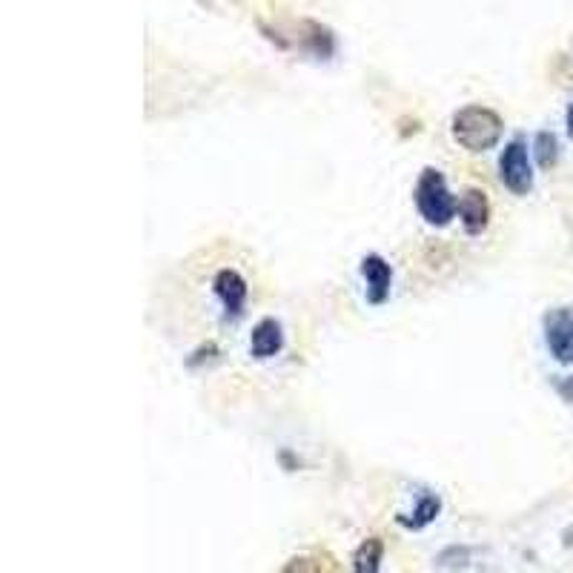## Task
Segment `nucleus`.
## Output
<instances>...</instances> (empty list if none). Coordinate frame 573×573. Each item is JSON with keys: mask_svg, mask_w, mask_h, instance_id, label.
<instances>
[{"mask_svg": "<svg viewBox=\"0 0 573 573\" xmlns=\"http://www.w3.org/2000/svg\"><path fill=\"white\" fill-rule=\"evenodd\" d=\"M502 132H505V121L490 107L459 109L450 121L453 141L467 152H488L502 141Z\"/></svg>", "mask_w": 573, "mask_h": 573, "instance_id": "f257e3e1", "label": "nucleus"}, {"mask_svg": "<svg viewBox=\"0 0 573 573\" xmlns=\"http://www.w3.org/2000/svg\"><path fill=\"white\" fill-rule=\"evenodd\" d=\"M284 347V333H281V324L276 319H261L250 333V353L255 359H273L281 353Z\"/></svg>", "mask_w": 573, "mask_h": 573, "instance_id": "6e6552de", "label": "nucleus"}, {"mask_svg": "<svg viewBox=\"0 0 573 573\" xmlns=\"http://www.w3.org/2000/svg\"><path fill=\"white\" fill-rule=\"evenodd\" d=\"M456 213H459V221H462L467 235L485 233V227H488L490 221L488 192L479 190V187H467L459 195V201H456Z\"/></svg>", "mask_w": 573, "mask_h": 573, "instance_id": "39448f33", "label": "nucleus"}, {"mask_svg": "<svg viewBox=\"0 0 573 573\" xmlns=\"http://www.w3.org/2000/svg\"><path fill=\"white\" fill-rule=\"evenodd\" d=\"M278 573H324V562L316 553H298V556H290Z\"/></svg>", "mask_w": 573, "mask_h": 573, "instance_id": "f8f14e48", "label": "nucleus"}, {"mask_svg": "<svg viewBox=\"0 0 573 573\" xmlns=\"http://www.w3.org/2000/svg\"><path fill=\"white\" fill-rule=\"evenodd\" d=\"M413 201H416V210L425 218L430 227H447L456 215V198L447 190L445 175L433 167H427L416 181V190H413Z\"/></svg>", "mask_w": 573, "mask_h": 573, "instance_id": "f03ea898", "label": "nucleus"}, {"mask_svg": "<svg viewBox=\"0 0 573 573\" xmlns=\"http://www.w3.org/2000/svg\"><path fill=\"white\" fill-rule=\"evenodd\" d=\"M361 278L367 284V301L370 304H384L390 298L393 287V270L382 255L370 253L361 258Z\"/></svg>", "mask_w": 573, "mask_h": 573, "instance_id": "0eeeda50", "label": "nucleus"}, {"mask_svg": "<svg viewBox=\"0 0 573 573\" xmlns=\"http://www.w3.org/2000/svg\"><path fill=\"white\" fill-rule=\"evenodd\" d=\"M565 124H568V135L573 138V104L568 107V115H565Z\"/></svg>", "mask_w": 573, "mask_h": 573, "instance_id": "ddd939ff", "label": "nucleus"}, {"mask_svg": "<svg viewBox=\"0 0 573 573\" xmlns=\"http://www.w3.org/2000/svg\"><path fill=\"white\" fill-rule=\"evenodd\" d=\"M439 513H442V499H439L436 493H422L413 513H399L396 522H399L402 528H410V531H422V528L436 522Z\"/></svg>", "mask_w": 573, "mask_h": 573, "instance_id": "1a4fd4ad", "label": "nucleus"}, {"mask_svg": "<svg viewBox=\"0 0 573 573\" xmlns=\"http://www.w3.org/2000/svg\"><path fill=\"white\" fill-rule=\"evenodd\" d=\"M542 327H545V344L553 359L562 364L573 361V310L568 307L551 310L542 321Z\"/></svg>", "mask_w": 573, "mask_h": 573, "instance_id": "20e7f679", "label": "nucleus"}, {"mask_svg": "<svg viewBox=\"0 0 573 573\" xmlns=\"http://www.w3.org/2000/svg\"><path fill=\"white\" fill-rule=\"evenodd\" d=\"M499 178L513 195H528L533 190V164L528 144L522 138H513L505 144L499 155Z\"/></svg>", "mask_w": 573, "mask_h": 573, "instance_id": "7ed1b4c3", "label": "nucleus"}, {"mask_svg": "<svg viewBox=\"0 0 573 573\" xmlns=\"http://www.w3.org/2000/svg\"><path fill=\"white\" fill-rule=\"evenodd\" d=\"M533 155H536V164L542 170H551L553 164L559 161V141H556V135L553 132H539L533 138Z\"/></svg>", "mask_w": 573, "mask_h": 573, "instance_id": "9b49d317", "label": "nucleus"}, {"mask_svg": "<svg viewBox=\"0 0 573 573\" xmlns=\"http://www.w3.org/2000/svg\"><path fill=\"white\" fill-rule=\"evenodd\" d=\"M384 562V539L382 536H367L353 553V573H382Z\"/></svg>", "mask_w": 573, "mask_h": 573, "instance_id": "9d476101", "label": "nucleus"}, {"mask_svg": "<svg viewBox=\"0 0 573 573\" xmlns=\"http://www.w3.org/2000/svg\"><path fill=\"white\" fill-rule=\"evenodd\" d=\"M213 290L215 296L221 298L227 316L238 319V316L244 313V304H247V281H244V276H241L238 270H233V267L218 270L213 278Z\"/></svg>", "mask_w": 573, "mask_h": 573, "instance_id": "423d86ee", "label": "nucleus"}]
</instances>
